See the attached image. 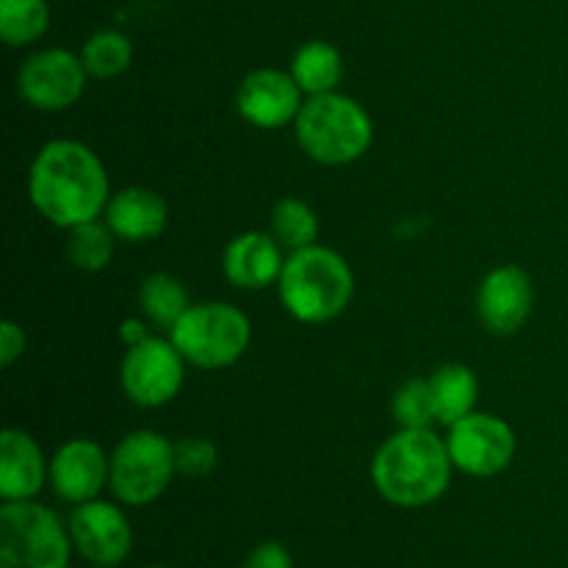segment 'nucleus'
Listing matches in <instances>:
<instances>
[{"mask_svg": "<svg viewBox=\"0 0 568 568\" xmlns=\"http://www.w3.org/2000/svg\"><path fill=\"white\" fill-rule=\"evenodd\" d=\"M28 197L50 225L70 231L105 214L111 200L109 172L89 144L53 139L28 170Z\"/></svg>", "mask_w": 568, "mask_h": 568, "instance_id": "f257e3e1", "label": "nucleus"}, {"mask_svg": "<svg viewBox=\"0 0 568 568\" xmlns=\"http://www.w3.org/2000/svg\"><path fill=\"white\" fill-rule=\"evenodd\" d=\"M453 469L447 438L433 427H399L372 458V483L397 508H425L444 497Z\"/></svg>", "mask_w": 568, "mask_h": 568, "instance_id": "f03ea898", "label": "nucleus"}, {"mask_svg": "<svg viewBox=\"0 0 568 568\" xmlns=\"http://www.w3.org/2000/svg\"><path fill=\"white\" fill-rule=\"evenodd\" d=\"M281 303L305 325H325L347 311L355 294V275L342 253L322 244L288 253L277 281Z\"/></svg>", "mask_w": 568, "mask_h": 568, "instance_id": "7ed1b4c3", "label": "nucleus"}, {"mask_svg": "<svg viewBox=\"0 0 568 568\" xmlns=\"http://www.w3.org/2000/svg\"><path fill=\"white\" fill-rule=\"evenodd\" d=\"M294 133L308 159L327 166H344L358 161L375 139V125L364 105L342 92L305 98Z\"/></svg>", "mask_w": 568, "mask_h": 568, "instance_id": "20e7f679", "label": "nucleus"}, {"mask_svg": "<svg viewBox=\"0 0 568 568\" xmlns=\"http://www.w3.org/2000/svg\"><path fill=\"white\" fill-rule=\"evenodd\" d=\"M170 342L186 364L200 369H225L233 366L253 342V322L242 308L231 303L189 305L186 314L172 325Z\"/></svg>", "mask_w": 568, "mask_h": 568, "instance_id": "39448f33", "label": "nucleus"}, {"mask_svg": "<svg viewBox=\"0 0 568 568\" xmlns=\"http://www.w3.org/2000/svg\"><path fill=\"white\" fill-rule=\"evenodd\" d=\"M70 527L37 499L0 508V568H70Z\"/></svg>", "mask_w": 568, "mask_h": 568, "instance_id": "423d86ee", "label": "nucleus"}, {"mask_svg": "<svg viewBox=\"0 0 568 568\" xmlns=\"http://www.w3.org/2000/svg\"><path fill=\"white\" fill-rule=\"evenodd\" d=\"M175 475V444L155 430L128 433L111 453V494L131 508L155 503Z\"/></svg>", "mask_w": 568, "mask_h": 568, "instance_id": "0eeeda50", "label": "nucleus"}, {"mask_svg": "<svg viewBox=\"0 0 568 568\" xmlns=\"http://www.w3.org/2000/svg\"><path fill=\"white\" fill-rule=\"evenodd\" d=\"M186 381V358L170 338L150 336L128 347L120 366L122 392L139 408H161L181 394Z\"/></svg>", "mask_w": 568, "mask_h": 568, "instance_id": "6e6552de", "label": "nucleus"}, {"mask_svg": "<svg viewBox=\"0 0 568 568\" xmlns=\"http://www.w3.org/2000/svg\"><path fill=\"white\" fill-rule=\"evenodd\" d=\"M447 447L455 469L471 477H494L514 464L516 433L499 416L475 410L449 427Z\"/></svg>", "mask_w": 568, "mask_h": 568, "instance_id": "1a4fd4ad", "label": "nucleus"}, {"mask_svg": "<svg viewBox=\"0 0 568 568\" xmlns=\"http://www.w3.org/2000/svg\"><path fill=\"white\" fill-rule=\"evenodd\" d=\"M87 78L81 53L48 48L28 55L17 75V87L22 100L37 111H64L83 98Z\"/></svg>", "mask_w": 568, "mask_h": 568, "instance_id": "9d476101", "label": "nucleus"}, {"mask_svg": "<svg viewBox=\"0 0 568 568\" xmlns=\"http://www.w3.org/2000/svg\"><path fill=\"white\" fill-rule=\"evenodd\" d=\"M72 547L98 568H114L131 555L133 530L128 516L105 499L75 505L70 516Z\"/></svg>", "mask_w": 568, "mask_h": 568, "instance_id": "9b49d317", "label": "nucleus"}, {"mask_svg": "<svg viewBox=\"0 0 568 568\" xmlns=\"http://www.w3.org/2000/svg\"><path fill=\"white\" fill-rule=\"evenodd\" d=\"M305 94L292 72L261 67L244 75L236 89V111L244 122L264 131H277L297 120Z\"/></svg>", "mask_w": 568, "mask_h": 568, "instance_id": "f8f14e48", "label": "nucleus"}, {"mask_svg": "<svg viewBox=\"0 0 568 568\" xmlns=\"http://www.w3.org/2000/svg\"><path fill=\"white\" fill-rule=\"evenodd\" d=\"M536 305V286L530 272L516 264H503L488 272L477 292V316L483 327L497 336H514L530 320Z\"/></svg>", "mask_w": 568, "mask_h": 568, "instance_id": "ddd939ff", "label": "nucleus"}, {"mask_svg": "<svg viewBox=\"0 0 568 568\" xmlns=\"http://www.w3.org/2000/svg\"><path fill=\"white\" fill-rule=\"evenodd\" d=\"M109 475L111 458L92 438H70L50 458V483L55 497L70 505L98 499V494L109 486Z\"/></svg>", "mask_w": 568, "mask_h": 568, "instance_id": "4468645a", "label": "nucleus"}, {"mask_svg": "<svg viewBox=\"0 0 568 568\" xmlns=\"http://www.w3.org/2000/svg\"><path fill=\"white\" fill-rule=\"evenodd\" d=\"M283 264H286V255H283L281 242L264 231L239 233L222 253V272L227 283L244 292H258L281 281Z\"/></svg>", "mask_w": 568, "mask_h": 568, "instance_id": "2eb2a0df", "label": "nucleus"}, {"mask_svg": "<svg viewBox=\"0 0 568 568\" xmlns=\"http://www.w3.org/2000/svg\"><path fill=\"white\" fill-rule=\"evenodd\" d=\"M50 477V460H44L37 438L26 430L6 427L0 433V497L3 503L33 499Z\"/></svg>", "mask_w": 568, "mask_h": 568, "instance_id": "dca6fc26", "label": "nucleus"}, {"mask_svg": "<svg viewBox=\"0 0 568 568\" xmlns=\"http://www.w3.org/2000/svg\"><path fill=\"white\" fill-rule=\"evenodd\" d=\"M103 220L109 222L114 236L122 239V242L144 244L164 233L170 209H166V200L153 189L128 186L111 194Z\"/></svg>", "mask_w": 568, "mask_h": 568, "instance_id": "f3484780", "label": "nucleus"}, {"mask_svg": "<svg viewBox=\"0 0 568 568\" xmlns=\"http://www.w3.org/2000/svg\"><path fill=\"white\" fill-rule=\"evenodd\" d=\"M433 408L436 422L444 427H453L464 416L475 414L477 397H480V381L466 364H444L430 377Z\"/></svg>", "mask_w": 568, "mask_h": 568, "instance_id": "a211bd4d", "label": "nucleus"}, {"mask_svg": "<svg viewBox=\"0 0 568 568\" xmlns=\"http://www.w3.org/2000/svg\"><path fill=\"white\" fill-rule=\"evenodd\" d=\"M288 72L300 83L305 98H316V94L338 92V83L344 78V59L331 42L311 39V42L300 44Z\"/></svg>", "mask_w": 568, "mask_h": 568, "instance_id": "6ab92c4d", "label": "nucleus"}, {"mask_svg": "<svg viewBox=\"0 0 568 568\" xmlns=\"http://www.w3.org/2000/svg\"><path fill=\"white\" fill-rule=\"evenodd\" d=\"M139 305H142V314L150 325L164 327L166 333L172 331L178 320L189 311V292L175 275L170 272H155L142 281L139 288Z\"/></svg>", "mask_w": 568, "mask_h": 568, "instance_id": "aec40b11", "label": "nucleus"}, {"mask_svg": "<svg viewBox=\"0 0 568 568\" xmlns=\"http://www.w3.org/2000/svg\"><path fill=\"white\" fill-rule=\"evenodd\" d=\"M81 61L87 67L89 78L109 81V78L122 75L133 64V42L122 31L114 28H100L83 42Z\"/></svg>", "mask_w": 568, "mask_h": 568, "instance_id": "412c9836", "label": "nucleus"}, {"mask_svg": "<svg viewBox=\"0 0 568 568\" xmlns=\"http://www.w3.org/2000/svg\"><path fill=\"white\" fill-rule=\"evenodd\" d=\"M50 28L48 0H0V39L9 48H28Z\"/></svg>", "mask_w": 568, "mask_h": 568, "instance_id": "4be33fe9", "label": "nucleus"}, {"mask_svg": "<svg viewBox=\"0 0 568 568\" xmlns=\"http://www.w3.org/2000/svg\"><path fill=\"white\" fill-rule=\"evenodd\" d=\"M114 231L105 220L81 222L67 231V258L81 272H100L114 258Z\"/></svg>", "mask_w": 568, "mask_h": 568, "instance_id": "5701e85b", "label": "nucleus"}, {"mask_svg": "<svg viewBox=\"0 0 568 568\" xmlns=\"http://www.w3.org/2000/svg\"><path fill=\"white\" fill-rule=\"evenodd\" d=\"M272 236L283 250H305L320 239V216L303 197H283L272 209Z\"/></svg>", "mask_w": 568, "mask_h": 568, "instance_id": "b1692460", "label": "nucleus"}, {"mask_svg": "<svg viewBox=\"0 0 568 568\" xmlns=\"http://www.w3.org/2000/svg\"><path fill=\"white\" fill-rule=\"evenodd\" d=\"M392 414L399 427H410V430L438 425L436 408H433L430 381L427 377H414V381L403 383L392 399Z\"/></svg>", "mask_w": 568, "mask_h": 568, "instance_id": "393cba45", "label": "nucleus"}, {"mask_svg": "<svg viewBox=\"0 0 568 568\" xmlns=\"http://www.w3.org/2000/svg\"><path fill=\"white\" fill-rule=\"evenodd\" d=\"M220 466V449L211 438L186 436L175 444V469L183 477H209Z\"/></svg>", "mask_w": 568, "mask_h": 568, "instance_id": "a878e982", "label": "nucleus"}, {"mask_svg": "<svg viewBox=\"0 0 568 568\" xmlns=\"http://www.w3.org/2000/svg\"><path fill=\"white\" fill-rule=\"evenodd\" d=\"M28 347L26 331L14 320L0 322V366H14Z\"/></svg>", "mask_w": 568, "mask_h": 568, "instance_id": "bb28decb", "label": "nucleus"}, {"mask_svg": "<svg viewBox=\"0 0 568 568\" xmlns=\"http://www.w3.org/2000/svg\"><path fill=\"white\" fill-rule=\"evenodd\" d=\"M244 568H294L292 552L277 541H264L247 555Z\"/></svg>", "mask_w": 568, "mask_h": 568, "instance_id": "cd10ccee", "label": "nucleus"}, {"mask_svg": "<svg viewBox=\"0 0 568 568\" xmlns=\"http://www.w3.org/2000/svg\"><path fill=\"white\" fill-rule=\"evenodd\" d=\"M150 322H142V320H125L120 327V338L125 347H133V344H142L144 338H150V331H148Z\"/></svg>", "mask_w": 568, "mask_h": 568, "instance_id": "c85d7f7f", "label": "nucleus"}, {"mask_svg": "<svg viewBox=\"0 0 568 568\" xmlns=\"http://www.w3.org/2000/svg\"><path fill=\"white\" fill-rule=\"evenodd\" d=\"M148 568H170V566H148Z\"/></svg>", "mask_w": 568, "mask_h": 568, "instance_id": "c756f323", "label": "nucleus"}]
</instances>
